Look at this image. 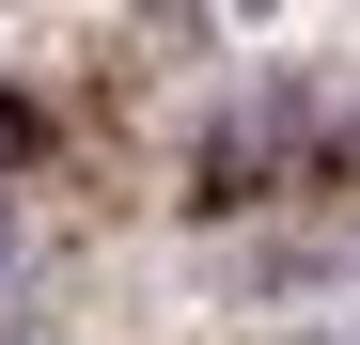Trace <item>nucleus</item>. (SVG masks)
<instances>
[]
</instances>
